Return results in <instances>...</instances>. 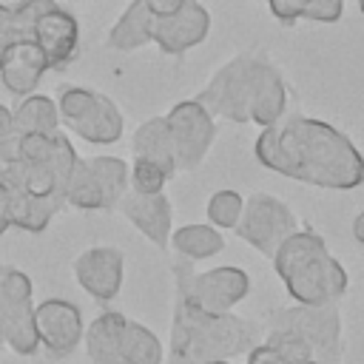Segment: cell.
Here are the masks:
<instances>
[{"label": "cell", "instance_id": "cell-1", "mask_svg": "<svg viewBox=\"0 0 364 364\" xmlns=\"http://www.w3.org/2000/svg\"><path fill=\"white\" fill-rule=\"evenodd\" d=\"M253 154L264 168L304 185L347 191L364 182V159L347 134L313 117L296 114L262 128Z\"/></svg>", "mask_w": 364, "mask_h": 364}, {"label": "cell", "instance_id": "cell-2", "mask_svg": "<svg viewBox=\"0 0 364 364\" xmlns=\"http://www.w3.org/2000/svg\"><path fill=\"white\" fill-rule=\"evenodd\" d=\"M273 267L296 304H330L347 290V270L327 250L324 239L307 228H299L279 245Z\"/></svg>", "mask_w": 364, "mask_h": 364}, {"label": "cell", "instance_id": "cell-3", "mask_svg": "<svg viewBox=\"0 0 364 364\" xmlns=\"http://www.w3.org/2000/svg\"><path fill=\"white\" fill-rule=\"evenodd\" d=\"M259 327L233 313H202L176 299L171 347L173 358L185 364H205L213 358H233L259 344Z\"/></svg>", "mask_w": 364, "mask_h": 364}, {"label": "cell", "instance_id": "cell-4", "mask_svg": "<svg viewBox=\"0 0 364 364\" xmlns=\"http://www.w3.org/2000/svg\"><path fill=\"white\" fill-rule=\"evenodd\" d=\"M65 125L94 145H111L122 136V114L105 94L82 85H63L57 100Z\"/></svg>", "mask_w": 364, "mask_h": 364}, {"label": "cell", "instance_id": "cell-5", "mask_svg": "<svg viewBox=\"0 0 364 364\" xmlns=\"http://www.w3.org/2000/svg\"><path fill=\"white\" fill-rule=\"evenodd\" d=\"M176 299L202 313H230L247 293L250 279L242 267L225 264L205 273H193L188 264H176Z\"/></svg>", "mask_w": 364, "mask_h": 364}, {"label": "cell", "instance_id": "cell-6", "mask_svg": "<svg viewBox=\"0 0 364 364\" xmlns=\"http://www.w3.org/2000/svg\"><path fill=\"white\" fill-rule=\"evenodd\" d=\"M0 341H6L17 355H34L40 347L31 279L9 264H0Z\"/></svg>", "mask_w": 364, "mask_h": 364}, {"label": "cell", "instance_id": "cell-7", "mask_svg": "<svg viewBox=\"0 0 364 364\" xmlns=\"http://www.w3.org/2000/svg\"><path fill=\"white\" fill-rule=\"evenodd\" d=\"M259 57H236L225 63L213 80L196 94V100L210 111L233 122H250V97L256 80Z\"/></svg>", "mask_w": 364, "mask_h": 364}, {"label": "cell", "instance_id": "cell-8", "mask_svg": "<svg viewBox=\"0 0 364 364\" xmlns=\"http://www.w3.org/2000/svg\"><path fill=\"white\" fill-rule=\"evenodd\" d=\"M270 327H287L299 333L316 353L318 361L336 364L341 347V316L336 301L330 304H296L270 313Z\"/></svg>", "mask_w": 364, "mask_h": 364}, {"label": "cell", "instance_id": "cell-9", "mask_svg": "<svg viewBox=\"0 0 364 364\" xmlns=\"http://www.w3.org/2000/svg\"><path fill=\"white\" fill-rule=\"evenodd\" d=\"M296 230H299V219L282 199L270 193H253L250 199H245V210L236 225V233L267 259H273L279 245Z\"/></svg>", "mask_w": 364, "mask_h": 364}, {"label": "cell", "instance_id": "cell-10", "mask_svg": "<svg viewBox=\"0 0 364 364\" xmlns=\"http://www.w3.org/2000/svg\"><path fill=\"white\" fill-rule=\"evenodd\" d=\"M171 139H173V151H176V168L188 171L196 168L208 148L213 145L216 136V125H213V114L193 97L185 102H176L168 114H165Z\"/></svg>", "mask_w": 364, "mask_h": 364}, {"label": "cell", "instance_id": "cell-11", "mask_svg": "<svg viewBox=\"0 0 364 364\" xmlns=\"http://www.w3.org/2000/svg\"><path fill=\"white\" fill-rule=\"evenodd\" d=\"M34 324H37V338L46 347L48 355L63 358L77 350V344L85 336L82 313L74 301L68 299H46L34 307Z\"/></svg>", "mask_w": 364, "mask_h": 364}, {"label": "cell", "instance_id": "cell-12", "mask_svg": "<svg viewBox=\"0 0 364 364\" xmlns=\"http://www.w3.org/2000/svg\"><path fill=\"white\" fill-rule=\"evenodd\" d=\"M210 31V11L199 0H188L171 17H154L151 43H156L165 54H185L199 46Z\"/></svg>", "mask_w": 364, "mask_h": 364}, {"label": "cell", "instance_id": "cell-13", "mask_svg": "<svg viewBox=\"0 0 364 364\" xmlns=\"http://www.w3.org/2000/svg\"><path fill=\"white\" fill-rule=\"evenodd\" d=\"M125 259L117 247H88L74 259L77 284L97 301H111L122 287Z\"/></svg>", "mask_w": 364, "mask_h": 364}, {"label": "cell", "instance_id": "cell-14", "mask_svg": "<svg viewBox=\"0 0 364 364\" xmlns=\"http://www.w3.org/2000/svg\"><path fill=\"white\" fill-rule=\"evenodd\" d=\"M48 71V60L43 48L34 43V37H11L3 60H0V80L6 91L17 97H28L37 91L43 74Z\"/></svg>", "mask_w": 364, "mask_h": 364}, {"label": "cell", "instance_id": "cell-15", "mask_svg": "<svg viewBox=\"0 0 364 364\" xmlns=\"http://www.w3.org/2000/svg\"><path fill=\"white\" fill-rule=\"evenodd\" d=\"M31 37L43 48L48 68H65L80 51V23L63 6L51 9L46 17H40Z\"/></svg>", "mask_w": 364, "mask_h": 364}, {"label": "cell", "instance_id": "cell-16", "mask_svg": "<svg viewBox=\"0 0 364 364\" xmlns=\"http://www.w3.org/2000/svg\"><path fill=\"white\" fill-rule=\"evenodd\" d=\"M119 210L125 213V219L142 233L148 236L154 245L165 247L171 242V202L165 193H125L119 199Z\"/></svg>", "mask_w": 364, "mask_h": 364}, {"label": "cell", "instance_id": "cell-17", "mask_svg": "<svg viewBox=\"0 0 364 364\" xmlns=\"http://www.w3.org/2000/svg\"><path fill=\"white\" fill-rule=\"evenodd\" d=\"M284 105H287V88H284L279 71L259 57L253 97H250V122L267 128L284 117Z\"/></svg>", "mask_w": 364, "mask_h": 364}, {"label": "cell", "instance_id": "cell-18", "mask_svg": "<svg viewBox=\"0 0 364 364\" xmlns=\"http://www.w3.org/2000/svg\"><path fill=\"white\" fill-rule=\"evenodd\" d=\"M125 324H128V318L117 310H108L91 321V327L85 330V350H88L91 361L119 364V347H122Z\"/></svg>", "mask_w": 364, "mask_h": 364}, {"label": "cell", "instance_id": "cell-19", "mask_svg": "<svg viewBox=\"0 0 364 364\" xmlns=\"http://www.w3.org/2000/svg\"><path fill=\"white\" fill-rule=\"evenodd\" d=\"M154 17L145 6V0H131L128 9L119 14V20L108 31V46L117 51H134L151 43Z\"/></svg>", "mask_w": 364, "mask_h": 364}, {"label": "cell", "instance_id": "cell-20", "mask_svg": "<svg viewBox=\"0 0 364 364\" xmlns=\"http://www.w3.org/2000/svg\"><path fill=\"white\" fill-rule=\"evenodd\" d=\"M134 154L159 162L171 176L179 171L176 168L173 139H171V131H168L165 117H154V119H148V122H142L136 128V134H134Z\"/></svg>", "mask_w": 364, "mask_h": 364}, {"label": "cell", "instance_id": "cell-21", "mask_svg": "<svg viewBox=\"0 0 364 364\" xmlns=\"http://www.w3.org/2000/svg\"><path fill=\"white\" fill-rule=\"evenodd\" d=\"M171 245L179 259L185 262H202L216 256L225 247V236L213 225H185L171 233Z\"/></svg>", "mask_w": 364, "mask_h": 364}, {"label": "cell", "instance_id": "cell-22", "mask_svg": "<svg viewBox=\"0 0 364 364\" xmlns=\"http://www.w3.org/2000/svg\"><path fill=\"white\" fill-rule=\"evenodd\" d=\"M14 125H17V134H57L60 108L51 97L28 94L14 108Z\"/></svg>", "mask_w": 364, "mask_h": 364}, {"label": "cell", "instance_id": "cell-23", "mask_svg": "<svg viewBox=\"0 0 364 364\" xmlns=\"http://www.w3.org/2000/svg\"><path fill=\"white\" fill-rule=\"evenodd\" d=\"M60 199L54 196H34V193H17L11 196V228L40 233L48 228L54 213L60 210Z\"/></svg>", "mask_w": 364, "mask_h": 364}, {"label": "cell", "instance_id": "cell-24", "mask_svg": "<svg viewBox=\"0 0 364 364\" xmlns=\"http://www.w3.org/2000/svg\"><path fill=\"white\" fill-rule=\"evenodd\" d=\"M119 364H162V344L159 338L139 321L125 324L122 347H119Z\"/></svg>", "mask_w": 364, "mask_h": 364}, {"label": "cell", "instance_id": "cell-25", "mask_svg": "<svg viewBox=\"0 0 364 364\" xmlns=\"http://www.w3.org/2000/svg\"><path fill=\"white\" fill-rule=\"evenodd\" d=\"M102 196H105V208H114L119 205V199L125 196V188H128V165L117 156H91L85 159Z\"/></svg>", "mask_w": 364, "mask_h": 364}, {"label": "cell", "instance_id": "cell-26", "mask_svg": "<svg viewBox=\"0 0 364 364\" xmlns=\"http://www.w3.org/2000/svg\"><path fill=\"white\" fill-rule=\"evenodd\" d=\"M242 210H245V199L230 188L216 191L208 199V219H210L213 228H233L236 230V225L242 219Z\"/></svg>", "mask_w": 364, "mask_h": 364}, {"label": "cell", "instance_id": "cell-27", "mask_svg": "<svg viewBox=\"0 0 364 364\" xmlns=\"http://www.w3.org/2000/svg\"><path fill=\"white\" fill-rule=\"evenodd\" d=\"M168 179H171V173L148 156H136L131 165V173H128V185L136 193H162Z\"/></svg>", "mask_w": 364, "mask_h": 364}, {"label": "cell", "instance_id": "cell-28", "mask_svg": "<svg viewBox=\"0 0 364 364\" xmlns=\"http://www.w3.org/2000/svg\"><path fill=\"white\" fill-rule=\"evenodd\" d=\"M57 0H17L11 6V23H14V37H31L34 26L40 17H46L51 9H57Z\"/></svg>", "mask_w": 364, "mask_h": 364}, {"label": "cell", "instance_id": "cell-29", "mask_svg": "<svg viewBox=\"0 0 364 364\" xmlns=\"http://www.w3.org/2000/svg\"><path fill=\"white\" fill-rule=\"evenodd\" d=\"M344 14V0H310L304 9V20L310 23H336Z\"/></svg>", "mask_w": 364, "mask_h": 364}, {"label": "cell", "instance_id": "cell-30", "mask_svg": "<svg viewBox=\"0 0 364 364\" xmlns=\"http://www.w3.org/2000/svg\"><path fill=\"white\" fill-rule=\"evenodd\" d=\"M310 0H267V9L270 14L284 23V26H293L296 20H304V9H307Z\"/></svg>", "mask_w": 364, "mask_h": 364}, {"label": "cell", "instance_id": "cell-31", "mask_svg": "<svg viewBox=\"0 0 364 364\" xmlns=\"http://www.w3.org/2000/svg\"><path fill=\"white\" fill-rule=\"evenodd\" d=\"M185 3H188V0H145L151 17H171V14H176Z\"/></svg>", "mask_w": 364, "mask_h": 364}, {"label": "cell", "instance_id": "cell-32", "mask_svg": "<svg viewBox=\"0 0 364 364\" xmlns=\"http://www.w3.org/2000/svg\"><path fill=\"white\" fill-rule=\"evenodd\" d=\"M11 228V191L0 179V236Z\"/></svg>", "mask_w": 364, "mask_h": 364}, {"label": "cell", "instance_id": "cell-33", "mask_svg": "<svg viewBox=\"0 0 364 364\" xmlns=\"http://www.w3.org/2000/svg\"><path fill=\"white\" fill-rule=\"evenodd\" d=\"M11 136H20L17 134V125H14V111H9L6 105H0V142H6Z\"/></svg>", "mask_w": 364, "mask_h": 364}, {"label": "cell", "instance_id": "cell-34", "mask_svg": "<svg viewBox=\"0 0 364 364\" xmlns=\"http://www.w3.org/2000/svg\"><path fill=\"white\" fill-rule=\"evenodd\" d=\"M353 236H355V242L364 247V210L353 219Z\"/></svg>", "mask_w": 364, "mask_h": 364}, {"label": "cell", "instance_id": "cell-35", "mask_svg": "<svg viewBox=\"0 0 364 364\" xmlns=\"http://www.w3.org/2000/svg\"><path fill=\"white\" fill-rule=\"evenodd\" d=\"M6 46H9V40H6V37H0V60H3V51H6Z\"/></svg>", "mask_w": 364, "mask_h": 364}, {"label": "cell", "instance_id": "cell-36", "mask_svg": "<svg viewBox=\"0 0 364 364\" xmlns=\"http://www.w3.org/2000/svg\"><path fill=\"white\" fill-rule=\"evenodd\" d=\"M205 364H230V358H213V361H205Z\"/></svg>", "mask_w": 364, "mask_h": 364}, {"label": "cell", "instance_id": "cell-37", "mask_svg": "<svg viewBox=\"0 0 364 364\" xmlns=\"http://www.w3.org/2000/svg\"><path fill=\"white\" fill-rule=\"evenodd\" d=\"M358 9H361V14H364V0H358Z\"/></svg>", "mask_w": 364, "mask_h": 364}]
</instances>
